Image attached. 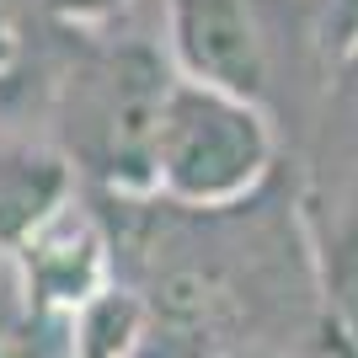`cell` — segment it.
Wrapping results in <instances>:
<instances>
[{
	"instance_id": "obj_1",
	"label": "cell",
	"mask_w": 358,
	"mask_h": 358,
	"mask_svg": "<svg viewBox=\"0 0 358 358\" xmlns=\"http://www.w3.org/2000/svg\"><path fill=\"white\" fill-rule=\"evenodd\" d=\"M273 161L268 123L246 96L177 80L166 96L161 139H155V182L177 203L220 209L262 182Z\"/></svg>"
},
{
	"instance_id": "obj_2",
	"label": "cell",
	"mask_w": 358,
	"mask_h": 358,
	"mask_svg": "<svg viewBox=\"0 0 358 358\" xmlns=\"http://www.w3.org/2000/svg\"><path fill=\"white\" fill-rule=\"evenodd\" d=\"M171 86L177 80H166L150 48H118L96 59L70 91L75 150L113 182H155V139Z\"/></svg>"
},
{
	"instance_id": "obj_3",
	"label": "cell",
	"mask_w": 358,
	"mask_h": 358,
	"mask_svg": "<svg viewBox=\"0 0 358 358\" xmlns=\"http://www.w3.org/2000/svg\"><path fill=\"white\" fill-rule=\"evenodd\" d=\"M171 43L198 86L257 102L268 80V38L252 0H177Z\"/></svg>"
},
{
	"instance_id": "obj_4",
	"label": "cell",
	"mask_w": 358,
	"mask_h": 358,
	"mask_svg": "<svg viewBox=\"0 0 358 358\" xmlns=\"http://www.w3.org/2000/svg\"><path fill=\"white\" fill-rule=\"evenodd\" d=\"M107 241L102 230L75 209H54L27 241H22V273H27V289L43 310L64 315V310H86L102 289V268H107Z\"/></svg>"
},
{
	"instance_id": "obj_5",
	"label": "cell",
	"mask_w": 358,
	"mask_h": 358,
	"mask_svg": "<svg viewBox=\"0 0 358 358\" xmlns=\"http://www.w3.org/2000/svg\"><path fill=\"white\" fill-rule=\"evenodd\" d=\"M315 284L337 343L358 353V187L343 193L315 224Z\"/></svg>"
},
{
	"instance_id": "obj_6",
	"label": "cell",
	"mask_w": 358,
	"mask_h": 358,
	"mask_svg": "<svg viewBox=\"0 0 358 358\" xmlns=\"http://www.w3.org/2000/svg\"><path fill=\"white\" fill-rule=\"evenodd\" d=\"M64 203V166L43 150H0V252L22 241Z\"/></svg>"
},
{
	"instance_id": "obj_7",
	"label": "cell",
	"mask_w": 358,
	"mask_h": 358,
	"mask_svg": "<svg viewBox=\"0 0 358 358\" xmlns=\"http://www.w3.org/2000/svg\"><path fill=\"white\" fill-rule=\"evenodd\" d=\"M59 337L54 310L32 299L22 262H6L0 252V358H64Z\"/></svg>"
},
{
	"instance_id": "obj_8",
	"label": "cell",
	"mask_w": 358,
	"mask_h": 358,
	"mask_svg": "<svg viewBox=\"0 0 358 358\" xmlns=\"http://www.w3.org/2000/svg\"><path fill=\"white\" fill-rule=\"evenodd\" d=\"M327 38H337V48L358 38V0H327Z\"/></svg>"
},
{
	"instance_id": "obj_9",
	"label": "cell",
	"mask_w": 358,
	"mask_h": 358,
	"mask_svg": "<svg viewBox=\"0 0 358 358\" xmlns=\"http://www.w3.org/2000/svg\"><path fill=\"white\" fill-rule=\"evenodd\" d=\"M43 6L59 16H96V11H113L118 0H43Z\"/></svg>"
},
{
	"instance_id": "obj_10",
	"label": "cell",
	"mask_w": 358,
	"mask_h": 358,
	"mask_svg": "<svg viewBox=\"0 0 358 358\" xmlns=\"http://www.w3.org/2000/svg\"><path fill=\"white\" fill-rule=\"evenodd\" d=\"M343 64H348V80H353V86H358V38H353V43L343 48Z\"/></svg>"
},
{
	"instance_id": "obj_11",
	"label": "cell",
	"mask_w": 358,
	"mask_h": 358,
	"mask_svg": "<svg viewBox=\"0 0 358 358\" xmlns=\"http://www.w3.org/2000/svg\"><path fill=\"white\" fill-rule=\"evenodd\" d=\"M224 358H268V353H224Z\"/></svg>"
}]
</instances>
